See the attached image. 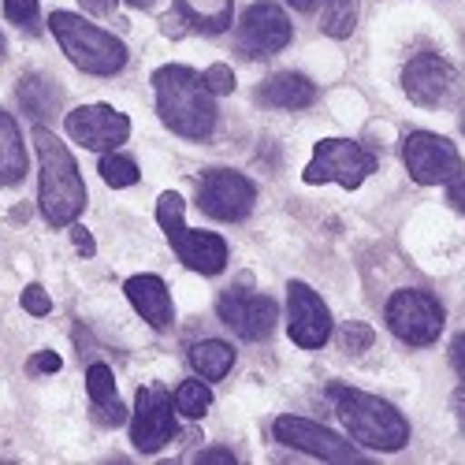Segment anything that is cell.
I'll use <instances>...</instances> for the list:
<instances>
[{
  "instance_id": "1",
  "label": "cell",
  "mask_w": 465,
  "mask_h": 465,
  "mask_svg": "<svg viewBox=\"0 0 465 465\" xmlns=\"http://www.w3.org/2000/svg\"><path fill=\"white\" fill-rule=\"evenodd\" d=\"M153 97H157L161 124L186 138V142H209L216 131V97L209 94L205 79L186 64H164L153 71Z\"/></svg>"
},
{
  "instance_id": "2",
  "label": "cell",
  "mask_w": 465,
  "mask_h": 465,
  "mask_svg": "<svg viewBox=\"0 0 465 465\" xmlns=\"http://www.w3.org/2000/svg\"><path fill=\"white\" fill-rule=\"evenodd\" d=\"M34 149L37 161H42V183H37V205H42V216L53 227H71L86 209V179L74 164L71 149L45 127H34Z\"/></svg>"
},
{
  "instance_id": "3",
  "label": "cell",
  "mask_w": 465,
  "mask_h": 465,
  "mask_svg": "<svg viewBox=\"0 0 465 465\" xmlns=\"http://www.w3.org/2000/svg\"><path fill=\"white\" fill-rule=\"evenodd\" d=\"M335 413L346 436L369 450H402L410 443V420L380 395L358 391V387H335Z\"/></svg>"
},
{
  "instance_id": "4",
  "label": "cell",
  "mask_w": 465,
  "mask_h": 465,
  "mask_svg": "<svg viewBox=\"0 0 465 465\" xmlns=\"http://www.w3.org/2000/svg\"><path fill=\"white\" fill-rule=\"evenodd\" d=\"M49 30L56 37V45L64 49V56L86 74H101V79H108V74L127 67V45L115 34L94 26L83 15L53 12L49 15Z\"/></svg>"
},
{
  "instance_id": "5",
  "label": "cell",
  "mask_w": 465,
  "mask_h": 465,
  "mask_svg": "<svg viewBox=\"0 0 465 465\" xmlns=\"http://www.w3.org/2000/svg\"><path fill=\"white\" fill-rule=\"evenodd\" d=\"M157 223L172 242L175 257L198 276H220L227 268V242L216 231H190L186 227V202L179 190H164L157 198Z\"/></svg>"
},
{
  "instance_id": "6",
  "label": "cell",
  "mask_w": 465,
  "mask_h": 465,
  "mask_svg": "<svg viewBox=\"0 0 465 465\" xmlns=\"http://www.w3.org/2000/svg\"><path fill=\"white\" fill-rule=\"evenodd\" d=\"M372 172H376V157L354 138H321L313 145V157H309L302 179L309 186L339 183L342 190H358Z\"/></svg>"
},
{
  "instance_id": "7",
  "label": "cell",
  "mask_w": 465,
  "mask_h": 465,
  "mask_svg": "<svg viewBox=\"0 0 465 465\" xmlns=\"http://www.w3.org/2000/svg\"><path fill=\"white\" fill-rule=\"evenodd\" d=\"M387 328H391L395 339H402L406 346H432L443 335L447 313L443 305L429 294V291H395L391 302H387Z\"/></svg>"
},
{
  "instance_id": "8",
  "label": "cell",
  "mask_w": 465,
  "mask_h": 465,
  "mask_svg": "<svg viewBox=\"0 0 465 465\" xmlns=\"http://www.w3.org/2000/svg\"><path fill=\"white\" fill-rule=\"evenodd\" d=\"M179 436L175 424V395H168V387L145 383L134 395V417H131V443L142 454H157Z\"/></svg>"
},
{
  "instance_id": "9",
  "label": "cell",
  "mask_w": 465,
  "mask_h": 465,
  "mask_svg": "<svg viewBox=\"0 0 465 465\" xmlns=\"http://www.w3.org/2000/svg\"><path fill=\"white\" fill-rule=\"evenodd\" d=\"M402 161L417 186H447L461 175V153L450 138L432 131H410L402 142Z\"/></svg>"
},
{
  "instance_id": "10",
  "label": "cell",
  "mask_w": 465,
  "mask_h": 465,
  "mask_svg": "<svg viewBox=\"0 0 465 465\" xmlns=\"http://www.w3.org/2000/svg\"><path fill=\"white\" fill-rule=\"evenodd\" d=\"M257 205V186L235 168H209L198 183V209L220 223H239Z\"/></svg>"
},
{
  "instance_id": "11",
  "label": "cell",
  "mask_w": 465,
  "mask_h": 465,
  "mask_svg": "<svg viewBox=\"0 0 465 465\" xmlns=\"http://www.w3.org/2000/svg\"><path fill=\"white\" fill-rule=\"evenodd\" d=\"M272 436L291 447V450H302V454H313L321 461H339V465H351V461H361V450L351 443L335 436L328 424H317L309 417H294V413H283L272 420Z\"/></svg>"
},
{
  "instance_id": "12",
  "label": "cell",
  "mask_w": 465,
  "mask_h": 465,
  "mask_svg": "<svg viewBox=\"0 0 465 465\" xmlns=\"http://www.w3.org/2000/svg\"><path fill=\"white\" fill-rule=\"evenodd\" d=\"M235 42H239L242 56H250V60L276 56L291 45V19L280 5H272V0H257V5H250L242 12Z\"/></svg>"
},
{
  "instance_id": "13",
  "label": "cell",
  "mask_w": 465,
  "mask_h": 465,
  "mask_svg": "<svg viewBox=\"0 0 465 465\" xmlns=\"http://www.w3.org/2000/svg\"><path fill=\"white\" fill-rule=\"evenodd\" d=\"M64 131H67V138H74L83 149L115 153L131 138V115L115 112L112 104H83V108L67 112Z\"/></svg>"
},
{
  "instance_id": "14",
  "label": "cell",
  "mask_w": 465,
  "mask_h": 465,
  "mask_svg": "<svg viewBox=\"0 0 465 465\" xmlns=\"http://www.w3.org/2000/svg\"><path fill=\"white\" fill-rule=\"evenodd\" d=\"M458 71L450 60L436 56V53H417L406 67H402V90L413 104L420 108H443L458 97Z\"/></svg>"
},
{
  "instance_id": "15",
  "label": "cell",
  "mask_w": 465,
  "mask_h": 465,
  "mask_svg": "<svg viewBox=\"0 0 465 465\" xmlns=\"http://www.w3.org/2000/svg\"><path fill=\"white\" fill-rule=\"evenodd\" d=\"M287 335L302 351H321L331 339V313L324 298L302 280L287 283Z\"/></svg>"
},
{
  "instance_id": "16",
  "label": "cell",
  "mask_w": 465,
  "mask_h": 465,
  "mask_svg": "<svg viewBox=\"0 0 465 465\" xmlns=\"http://www.w3.org/2000/svg\"><path fill=\"white\" fill-rule=\"evenodd\" d=\"M216 317L250 342H261L272 335L276 321H280V305L268 294H253V291H227L216 298Z\"/></svg>"
},
{
  "instance_id": "17",
  "label": "cell",
  "mask_w": 465,
  "mask_h": 465,
  "mask_svg": "<svg viewBox=\"0 0 465 465\" xmlns=\"http://www.w3.org/2000/svg\"><path fill=\"white\" fill-rule=\"evenodd\" d=\"M127 291V302L138 309V317L157 328V331H168L172 321H175V305H172V294H168V283L153 272H142V276H131L124 283Z\"/></svg>"
},
{
  "instance_id": "18",
  "label": "cell",
  "mask_w": 465,
  "mask_h": 465,
  "mask_svg": "<svg viewBox=\"0 0 465 465\" xmlns=\"http://www.w3.org/2000/svg\"><path fill=\"white\" fill-rule=\"evenodd\" d=\"M257 104L264 108H283V112H294V108H309L317 101V86L305 79L298 71H280L272 79H264L257 90H253Z\"/></svg>"
},
{
  "instance_id": "19",
  "label": "cell",
  "mask_w": 465,
  "mask_h": 465,
  "mask_svg": "<svg viewBox=\"0 0 465 465\" xmlns=\"http://www.w3.org/2000/svg\"><path fill=\"white\" fill-rule=\"evenodd\" d=\"M86 395L94 402V417L101 424H108V429H115V424L127 420V410L120 402V391H115V376L104 361H94L86 369Z\"/></svg>"
},
{
  "instance_id": "20",
  "label": "cell",
  "mask_w": 465,
  "mask_h": 465,
  "mask_svg": "<svg viewBox=\"0 0 465 465\" xmlns=\"http://www.w3.org/2000/svg\"><path fill=\"white\" fill-rule=\"evenodd\" d=\"M15 97L26 108V115H34L37 124H49L60 112L64 90H60V83L49 79V74H23L19 86H15Z\"/></svg>"
},
{
  "instance_id": "21",
  "label": "cell",
  "mask_w": 465,
  "mask_h": 465,
  "mask_svg": "<svg viewBox=\"0 0 465 465\" xmlns=\"http://www.w3.org/2000/svg\"><path fill=\"white\" fill-rule=\"evenodd\" d=\"M26 175V145L12 115L0 108V186H15Z\"/></svg>"
},
{
  "instance_id": "22",
  "label": "cell",
  "mask_w": 465,
  "mask_h": 465,
  "mask_svg": "<svg viewBox=\"0 0 465 465\" xmlns=\"http://www.w3.org/2000/svg\"><path fill=\"white\" fill-rule=\"evenodd\" d=\"M175 5L183 23L202 34H223L231 26V15H235L231 0H175Z\"/></svg>"
},
{
  "instance_id": "23",
  "label": "cell",
  "mask_w": 465,
  "mask_h": 465,
  "mask_svg": "<svg viewBox=\"0 0 465 465\" xmlns=\"http://www.w3.org/2000/svg\"><path fill=\"white\" fill-rule=\"evenodd\" d=\"M231 365H235V346L223 342V339H202V342L190 346V369L209 383L223 380L231 372Z\"/></svg>"
},
{
  "instance_id": "24",
  "label": "cell",
  "mask_w": 465,
  "mask_h": 465,
  "mask_svg": "<svg viewBox=\"0 0 465 465\" xmlns=\"http://www.w3.org/2000/svg\"><path fill=\"white\" fill-rule=\"evenodd\" d=\"M358 12H361V0H324V12H321V30L335 42L351 37L358 26Z\"/></svg>"
},
{
  "instance_id": "25",
  "label": "cell",
  "mask_w": 465,
  "mask_h": 465,
  "mask_svg": "<svg viewBox=\"0 0 465 465\" xmlns=\"http://www.w3.org/2000/svg\"><path fill=\"white\" fill-rule=\"evenodd\" d=\"M209 406H213L209 380H183V383L175 387V413L198 420V417L209 413Z\"/></svg>"
},
{
  "instance_id": "26",
  "label": "cell",
  "mask_w": 465,
  "mask_h": 465,
  "mask_svg": "<svg viewBox=\"0 0 465 465\" xmlns=\"http://www.w3.org/2000/svg\"><path fill=\"white\" fill-rule=\"evenodd\" d=\"M97 172H101V179H104L108 186H115V190L134 186V183L142 179L138 164H134L131 157H124V153H104L101 164H97Z\"/></svg>"
},
{
  "instance_id": "27",
  "label": "cell",
  "mask_w": 465,
  "mask_h": 465,
  "mask_svg": "<svg viewBox=\"0 0 465 465\" xmlns=\"http://www.w3.org/2000/svg\"><path fill=\"white\" fill-rule=\"evenodd\" d=\"M372 342H376V331H372L369 324H361V321H351V324L339 328V346H342L346 354H354V358L365 354Z\"/></svg>"
},
{
  "instance_id": "28",
  "label": "cell",
  "mask_w": 465,
  "mask_h": 465,
  "mask_svg": "<svg viewBox=\"0 0 465 465\" xmlns=\"http://www.w3.org/2000/svg\"><path fill=\"white\" fill-rule=\"evenodd\" d=\"M5 15H8V23H15L26 34H37V26H42V8H37V0H5Z\"/></svg>"
},
{
  "instance_id": "29",
  "label": "cell",
  "mask_w": 465,
  "mask_h": 465,
  "mask_svg": "<svg viewBox=\"0 0 465 465\" xmlns=\"http://www.w3.org/2000/svg\"><path fill=\"white\" fill-rule=\"evenodd\" d=\"M205 86H209V94L213 97H227V94H235V71H231L227 64H213V67H205Z\"/></svg>"
},
{
  "instance_id": "30",
  "label": "cell",
  "mask_w": 465,
  "mask_h": 465,
  "mask_svg": "<svg viewBox=\"0 0 465 465\" xmlns=\"http://www.w3.org/2000/svg\"><path fill=\"white\" fill-rule=\"evenodd\" d=\"M19 302H23V309H26L30 317H49L53 313V298H49V291L42 283H30Z\"/></svg>"
},
{
  "instance_id": "31",
  "label": "cell",
  "mask_w": 465,
  "mask_h": 465,
  "mask_svg": "<svg viewBox=\"0 0 465 465\" xmlns=\"http://www.w3.org/2000/svg\"><path fill=\"white\" fill-rule=\"evenodd\" d=\"M30 369H34V372L53 376V372H60V369H64V361H60V354H56V351H37V354L30 358Z\"/></svg>"
},
{
  "instance_id": "32",
  "label": "cell",
  "mask_w": 465,
  "mask_h": 465,
  "mask_svg": "<svg viewBox=\"0 0 465 465\" xmlns=\"http://www.w3.org/2000/svg\"><path fill=\"white\" fill-rule=\"evenodd\" d=\"M71 239H74V250H79L83 257H94V253H97V242H94V235H90L86 227L71 223Z\"/></svg>"
},
{
  "instance_id": "33",
  "label": "cell",
  "mask_w": 465,
  "mask_h": 465,
  "mask_svg": "<svg viewBox=\"0 0 465 465\" xmlns=\"http://www.w3.org/2000/svg\"><path fill=\"white\" fill-rule=\"evenodd\" d=\"M450 365H454V372H458V380L465 387V331L450 339Z\"/></svg>"
},
{
  "instance_id": "34",
  "label": "cell",
  "mask_w": 465,
  "mask_h": 465,
  "mask_svg": "<svg viewBox=\"0 0 465 465\" xmlns=\"http://www.w3.org/2000/svg\"><path fill=\"white\" fill-rule=\"evenodd\" d=\"M198 461H202V465H213V461H220V465H235V450L213 447V450H202V454H198Z\"/></svg>"
},
{
  "instance_id": "35",
  "label": "cell",
  "mask_w": 465,
  "mask_h": 465,
  "mask_svg": "<svg viewBox=\"0 0 465 465\" xmlns=\"http://www.w3.org/2000/svg\"><path fill=\"white\" fill-rule=\"evenodd\" d=\"M79 5H83L90 15H97V19L115 15V0H79Z\"/></svg>"
},
{
  "instance_id": "36",
  "label": "cell",
  "mask_w": 465,
  "mask_h": 465,
  "mask_svg": "<svg viewBox=\"0 0 465 465\" xmlns=\"http://www.w3.org/2000/svg\"><path fill=\"white\" fill-rule=\"evenodd\" d=\"M447 198H450V205H454V209H458V213L465 216V179H461V175H458V179L450 183V190H447Z\"/></svg>"
},
{
  "instance_id": "37",
  "label": "cell",
  "mask_w": 465,
  "mask_h": 465,
  "mask_svg": "<svg viewBox=\"0 0 465 465\" xmlns=\"http://www.w3.org/2000/svg\"><path fill=\"white\" fill-rule=\"evenodd\" d=\"M287 5L294 12H313V8H321V0H287Z\"/></svg>"
},
{
  "instance_id": "38",
  "label": "cell",
  "mask_w": 465,
  "mask_h": 465,
  "mask_svg": "<svg viewBox=\"0 0 465 465\" xmlns=\"http://www.w3.org/2000/svg\"><path fill=\"white\" fill-rule=\"evenodd\" d=\"M127 5H134V8H153L157 0H127Z\"/></svg>"
},
{
  "instance_id": "39",
  "label": "cell",
  "mask_w": 465,
  "mask_h": 465,
  "mask_svg": "<svg viewBox=\"0 0 465 465\" xmlns=\"http://www.w3.org/2000/svg\"><path fill=\"white\" fill-rule=\"evenodd\" d=\"M0 56H5V34H0Z\"/></svg>"
},
{
  "instance_id": "40",
  "label": "cell",
  "mask_w": 465,
  "mask_h": 465,
  "mask_svg": "<svg viewBox=\"0 0 465 465\" xmlns=\"http://www.w3.org/2000/svg\"><path fill=\"white\" fill-rule=\"evenodd\" d=\"M461 134H465V108H461Z\"/></svg>"
}]
</instances>
